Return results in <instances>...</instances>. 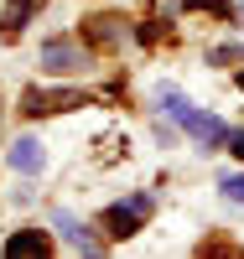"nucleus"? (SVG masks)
<instances>
[{
  "label": "nucleus",
  "mask_w": 244,
  "mask_h": 259,
  "mask_svg": "<svg viewBox=\"0 0 244 259\" xmlns=\"http://www.w3.org/2000/svg\"><path fill=\"white\" fill-rule=\"evenodd\" d=\"M218 192H224L229 202H239V207H244V171H229V177H218Z\"/></svg>",
  "instance_id": "11"
},
{
  "label": "nucleus",
  "mask_w": 244,
  "mask_h": 259,
  "mask_svg": "<svg viewBox=\"0 0 244 259\" xmlns=\"http://www.w3.org/2000/svg\"><path fill=\"white\" fill-rule=\"evenodd\" d=\"M42 68H47V73H83L88 52L73 47V41H47V47H42Z\"/></svg>",
  "instance_id": "5"
},
{
  "label": "nucleus",
  "mask_w": 244,
  "mask_h": 259,
  "mask_svg": "<svg viewBox=\"0 0 244 259\" xmlns=\"http://www.w3.org/2000/svg\"><path fill=\"white\" fill-rule=\"evenodd\" d=\"M6 166H11V171H21V177H37V171L47 166V150H42V140L21 135V140L6 150Z\"/></svg>",
  "instance_id": "7"
},
{
  "label": "nucleus",
  "mask_w": 244,
  "mask_h": 259,
  "mask_svg": "<svg viewBox=\"0 0 244 259\" xmlns=\"http://www.w3.org/2000/svg\"><path fill=\"white\" fill-rule=\"evenodd\" d=\"M156 104H161V109H166L177 124H182L203 150H213V145H224V140H229V124H224V119H213L208 109H197V104H192L182 89H171V83H161V89H156Z\"/></svg>",
  "instance_id": "1"
},
{
  "label": "nucleus",
  "mask_w": 244,
  "mask_h": 259,
  "mask_svg": "<svg viewBox=\"0 0 244 259\" xmlns=\"http://www.w3.org/2000/svg\"><path fill=\"white\" fill-rule=\"evenodd\" d=\"M197 259H244V249L234 239H208L203 249H197Z\"/></svg>",
  "instance_id": "10"
},
{
  "label": "nucleus",
  "mask_w": 244,
  "mask_h": 259,
  "mask_svg": "<svg viewBox=\"0 0 244 259\" xmlns=\"http://www.w3.org/2000/svg\"><path fill=\"white\" fill-rule=\"evenodd\" d=\"M62 109H83V94H73V89H31L21 99V114H62Z\"/></svg>",
  "instance_id": "3"
},
{
  "label": "nucleus",
  "mask_w": 244,
  "mask_h": 259,
  "mask_svg": "<svg viewBox=\"0 0 244 259\" xmlns=\"http://www.w3.org/2000/svg\"><path fill=\"white\" fill-rule=\"evenodd\" d=\"M239 89H244V73H239Z\"/></svg>",
  "instance_id": "14"
},
{
  "label": "nucleus",
  "mask_w": 244,
  "mask_h": 259,
  "mask_svg": "<svg viewBox=\"0 0 244 259\" xmlns=\"http://www.w3.org/2000/svg\"><path fill=\"white\" fill-rule=\"evenodd\" d=\"M146 218H151V197H146V192H130L125 202H115V207L104 212V228L115 233V239H130Z\"/></svg>",
  "instance_id": "2"
},
{
  "label": "nucleus",
  "mask_w": 244,
  "mask_h": 259,
  "mask_svg": "<svg viewBox=\"0 0 244 259\" xmlns=\"http://www.w3.org/2000/svg\"><path fill=\"white\" fill-rule=\"evenodd\" d=\"M120 26H125V21H115V16H99V21H88V36H94L99 47H109V41H120V36H125Z\"/></svg>",
  "instance_id": "8"
},
{
  "label": "nucleus",
  "mask_w": 244,
  "mask_h": 259,
  "mask_svg": "<svg viewBox=\"0 0 244 259\" xmlns=\"http://www.w3.org/2000/svg\"><path fill=\"white\" fill-rule=\"evenodd\" d=\"M52 228H57V233H62V239H68L83 259H99V254H104V244L94 239V228H88V223H78L68 207H57V212H52Z\"/></svg>",
  "instance_id": "4"
},
{
  "label": "nucleus",
  "mask_w": 244,
  "mask_h": 259,
  "mask_svg": "<svg viewBox=\"0 0 244 259\" xmlns=\"http://www.w3.org/2000/svg\"><path fill=\"white\" fill-rule=\"evenodd\" d=\"M218 62H244V47H218V52H208V68H218Z\"/></svg>",
  "instance_id": "12"
},
{
  "label": "nucleus",
  "mask_w": 244,
  "mask_h": 259,
  "mask_svg": "<svg viewBox=\"0 0 244 259\" xmlns=\"http://www.w3.org/2000/svg\"><path fill=\"white\" fill-rule=\"evenodd\" d=\"M0 259H52V239L37 233V228H21V233L6 239V254Z\"/></svg>",
  "instance_id": "6"
},
{
  "label": "nucleus",
  "mask_w": 244,
  "mask_h": 259,
  "mask_svg": "<svg viewBox=\"0 0 244 259\" xmlns=\"http://www.w3.org/2000/svg\"><path fill=\"white\" fill-rule=\"evenodd\" d=\"M26 16H31V0H11L6 16H0V26H6V36H16L21 26H26Z\"/></svg>",
  "instance_id": "9"
},
{
  "label": "nucleus",
  "mask_w": 244,
  "mask_h": 259,
  "mask_svg": "<svg viewBox=\"0 0 244 259\" xmlns=\"http://www.w3.org/2000/svg\"><path fill=\"white\" fill-rule=\"evenodd\" d=\"M229 145H234V156H244V130H229Z\"/></svg>",
  "instance_id": "13"
}]
</instances>
